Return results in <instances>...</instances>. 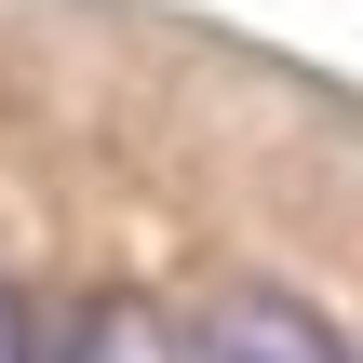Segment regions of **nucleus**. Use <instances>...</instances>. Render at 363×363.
Masks as SVG:
<instances>
[{
  "mask_svg": "<svg viewBox=\"0 0 363 363\" xmlns=\"http://www.w3.org/2000/svg\"><path fill=\"white\" fill-rule=\"evenodd\" d=\"M189 363H350V337H337L296 283H229V296L189 323Z\"/></svg>",
  "mask_w": 363,
  "mask_h": 363,
  "instance_id": "obj_1",
  "label": "nucleus"
},
{
  "mask_svg": "<svg viewBox=\"0 0 363 363\" xmlns=\"http://www.w3.org/2000/svg\"><path fill=\"white\" fill-rule=\"evenodd\" d=\"M40 363H189V323H175L162 296L108 283V296H81V310H67V337H54Z\"/></svg>",
  "mask_w": 363,
  "mask_h": 363,
  "instance_id": "obj_2",
  "label": "nucleus"
},
{
  "mask_svg": "<svg viewBox=\"0 0 363 363\" xmlns=\"http://www.w3.org/2000/svg\"><path fill=\"white\" fill-rule=\"evenodd\" d=\"M40 350H54V337H40V323H27V296L0 283V363H40Z\"/></svg>",
  "mask_w": 363,
  "mask_h": 363,
  "instance_id": "obj_3",
  "label": "nucleus"
}]
</instances>
